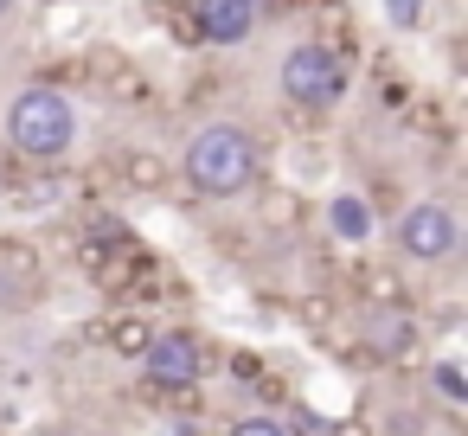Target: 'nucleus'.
Masks as SVG:
<instances>
[{
    "mask_svg": "<svg viewBox=\"0 0 468 436\" xmlns=\"http://www.w3.org/2000/svg\"><path fill=\"white\" fill-rule=\"evenodd\" d=\"M174 180L193 193V199H238V193H250L257 180H263V142H257V129H244V122H199L193 135H186V148H180V167H174Z\"/></svg>",
    "mask_w": 468,
    "mask_h": 436,
    "instance_id": "f257e3e1",
    "label": "nucleus"
},
{
    "mask_svg": "<svg viewBox=\"0 0 468 436\" xmlns=\"http://www.w3.org/2000/svg\"><path fill=\"white\" fill-rule=\"evenodd\" d=\"M7 142H14V154L27 167H65L71 148H78V103H71V90L27 84L7 103Z\"/></svg>",
    "mask_w": 468,
    "mask_h": 436,
    "instance_id": "f03ea898",
    "label": "nucleus"
},
{
    "mask_svg": "<svg viewBox=\"0 0 468 436\" xmlns=\"http://www.w3.org/2000/svg\"><path fill=\"white\" fill-rule=\"evenodd\" d=\"M346 84H353V65H346L334 46H321V33H314V39H295V46L282 52V65H276L282 103H289V110H308V116L340 110Z\"/></svg>",
    "mask_w": 468,
    "mask_h": 436,
    "instance_id": "7ed1b4c3",
    "label": "nucleus"
},
{
    "mask_svg": "<svg viewBox=\"0 0 468 436\" xmlns=\"http://www.w3.org/2000/svg\"><path fill=\"white\" fill-rule=\"evenodd\" d=\"M391 250L398 263H417V270H436L462 250V218L442 206V199H410L398 218H391Z\"/></svg>",
    "mask_w": 468,
    "mask_h": 436,
    "instance_id": "20e7f679",
    "label": "nucleus"
},
{
    "mask_svg": "<svg viewBox=\"0 0 468 436\" xmlns=\"http://www.w3.org/2000/svg\"><path fill=\"white\" fill-rule=\"evenodd\" d=\"M142 366H148V391L154 398H180V391H193L206 378V340L186 334V327H154Z\"/></svg>",
    "mask_w": 468,
    "mask_h": 436,
    "instance_id": "39448f33",
    "label": "nucleus"
},
{
    "mask_svg": "<svg viewBox=\"0 0 468 436\" xmlns=\"http://www.w3.org/2000/svg\"><path fill=\"white\" fill-rule=\"evenodd\" d=\"M193 27H199V46H244L263 20L257 0H193Z\"/></svg>",
    "mask_w": 468,
    "mask_h": 436,
    "instance_id": "423d86ee",
    "label": "nucleus"
},
{
    "mask_svg": "<svg viewBox=\"0 0 468 436\" xmlns=\"http://www.w3.org/2000/svg\"><path fill=\"white\" fill-rule=\"evenodd\" d=\"M353 295L366 302V314H391V308H410V282L398 263H378V257H359L353 263Z\"/></svg>",
    "mask_w": 468,
    "mask_h": 436,
    "instance_id": "0eeeda50",
    "label": "nucleus"
},
{
    "mask_svg": "<svg viewBox=\"0 0 468 436\" xmlns=\"http://www.w3.org/2000/svg\"><path fill=\"white\" fill-rule=\"evenodd\" d=\"M250 193H257V225H263V231H282V238H295V231L308 225V199H302V186L257 180Z\"/></svg>",
    "mask_w": 468,
    "mask_h": 436,
    "instance_id": "6e6552de",
    "label": "nucleus"
},
{
    "mask_svg": "<svg viewBox=\"0 0 468 436\" xmlns=\"http://www.w3.org/2000/svg\"><path fill=\"white\" fill-rule=\"evenodd\" d=\"M0 276H7L20 295H39L46 289V257H39V244L33 238H0Z\"/></svg>",
    "mask_w": 468,
    "mask_h": 436,
    "instance_id": "1a4fd4ad",
    "label": "nucleus"
},
{
    "mask_svg": "<svg viewBox=\"0 0 468 436\" xmlns=\"http://www.w3.org/2000/svg\"><path fill=\"white\" fill-rule=\"evenodd\" d=\"M97 97H103L110 110H148V103H154V78H148L142 65H129V58H122L116 71H103V78H97Z\"/></svg>",
    "mask_w": 468,
    "mask_h": 436,
    "instance_id": "9d476101",
    "label": "nucleus"
},
{
    "mask_svg": "<svg viewBox=\"0 0 468 436\" xmlns=\"http://www.w3.org/2000/svg\"><path fill=\"white\" fill-rule=\"evenodd\" d=\"M122 186L161 199V193L174 186V161H167L161 148H122Z\"/></svg>",
    "mask_w": 468,
    "mask_h": 436,
    "instance_id": "9b49d317",
    "label": "nucleus"
},
{
    "mask_svg": "<svg viewBox=\"0 0 468 436\" xmlns=\"http://www.w3.org/2000/svg\"><path fill=\"white\" fill-rule=\"evenodd\" d=\"M372 206H366V193H334L327 199V231H334V244H366L372 238Z\"/></svg>",
    "mask_w": 468,
    "mask_h": 436,
    "instance_id": "f8f14e48",
    "label": "nucleus"
},
{
    "mask_svg": "<svg viewBox=\"0 0 468 436\" xmlns=\"http://www.w3.org/2000/svg\"><path fill=\"white\" fill-rule=\"evenodd\" d=\"M148 340H154V321H148V314H135V308H129V314H110V321H103V346H110L116 359H135V366H142Z\"/></svg>",
    "mask_w": 468,
    "mask_h": 436,
    "instance_id": "ddd939ff",
    "label": "nucleus"
},
{
    "mask_svg": "<svg viewBox=\"0 0 468 436\" xmlns=\"http://www.w3.org/2000/svg\"><path fill=\"white\" fill-rule=\"evenodd\" d=\"M378 14H385L391 33H423L430 14H436V0H378Z\"/></svg>",
    "mask_w": 468,
    "mask_h": 436,
    "instance_id": "4468645a",
    "label": "nucleus"
},
{
    "mask_svg": "<svg viewBox=\"0 0 468 436\" xmlns=\"http://www.w3.org/2000/svg\"><path fill=\"white\" fill-rule=\"evenodd\" d=\"M430 385H436L449 404H468V378H462V366H455V359H430Z\"/></svg>",
    "mask_w": 468,
    "mask_h": 436,
    "instance_id": "2eb2a0df",
    "label": "nucleus"
},
{
    "mask_svg": "<svg viewBox=\"0 0 468 436\" xmlns=\"http://www.w3.org/2000/svg\"><path fill=\"white\" fill-rule=\"evenodd\" d=\"M225 436H295V430H289V423H282L276 410H250V417H238V423H231Z\"/></svg>",
    "mask_w": 468,
    "mask_h": 436,
    "instance_id": "dca6fc26",
    "label": "nucleus"
},
{
    "mask_svg": "<svg viewBox=\"0 0 468 436\" xmlns=\"http://www.w3.org/2000/svg\"><path fill=\"white\" fill-rule=\"evenodd\" d=\"M46 33L52 39H78L84 33V7H58V0H52V7H46Z\"/></svg>",
    "mask_w": 468,
    "mask_h": 436,
    "instance_id": "f3484780",
    "label": "nucleus"
},
{
    "mask_svg": "<svg viewBox=\"0 0 468 436\" xmlns=\"http://www.w3.org/2000/svg\"><path fill=\"white\" fill-rule=\"evenodd\" d=\"M148 20H167V33H174L186 52H199V27H193V14H161V7H148Z\"/></svg>",
    "mask_w": 468,
    "mask_h": 436,
    "instance_id": "a211bd4d",
    "label": "nucleus"
},
{
    "mask_svg": "<svg viewBox=\"0 0 468 436\" xmlns=\"http://www.w3.org/2000/svg\"><path fill=\"white\" fill-rule=\"evenodd\" d=\"M327 436H372V423H366V417H340Z\"/></svg>",
    "mask_w": 468,
    "mask_h": 436,
    "instance_id": "6ab92c4d",
    "label": "nucleus"
},
{
    "mask_svg": "<svg viewBox=\"0 0 468 436\" xmlns=\"http://www.w3.org/2000/svg\"><path fill=\"white\" fill-rule=\"evenodd\" d=\"M27 302H33V295H20V289H14L7 276H0V308H27Z\"/></svg>",
    "mask_w": 468,
    "mask_h": 436,
    "instance_id": "aec40b11",
    "label": "nucleus"
},
{
    "mask_svg": "<svg viewBox=\"0 0 468 436\" xmlns=\"http://www.w3.org/2000/svg\"><path fill=\"white\" fill-rule=\"evenodd\" d=\"M148 7H161V14H186L193 0H148Z\"/></svg>",
    "mask_w": 468,
    "mask_h": 436,
    "instance_id": "412c9836",
    "label": "nucleus"
},
{
    "mask_svg": "<svg viewBox=\"0 0 468 436\" xmlns=\"http://www.w3.org/2000/svg\"><path fill=\"white\" fill-rule=\"evenodd\" d=\"M14 7H20V0H0V20H7V14H14Z\"/></svg>",
    "mask_w": 468,
    "mask_h": 436,
    "instance_id": "4be33fe9",
    "label": "nucleus"
},
{
    "mask_svg": "<svg viewBox=\"0 0 468 436\" xmlns=\"http://www.w3.org/2000/svg\"><path fill=\"white\" fill-rule=\"evenodd\" d=\"M289 7H308V0H289Z\"/></svg>",
    "mask_w": 468,
    "mask_h": 436,
    "instance_id": "5701e85b",
    "label": "nucleus"
},
{
    "mask_svg": "<svg viewBox=\"0 0 468 436\" xmlns=\"http://www.w3.org/2000/svg\"><path fill=\"white\" fill-rule=\"evenodd\" d=\"M257 7H263V0H257Z\"/></svg>",
    "mask_w": 468,
    "mask_h": 436,
    "instance_id": "b1692460",
    "label": "nucleus"
}]
</instances>
